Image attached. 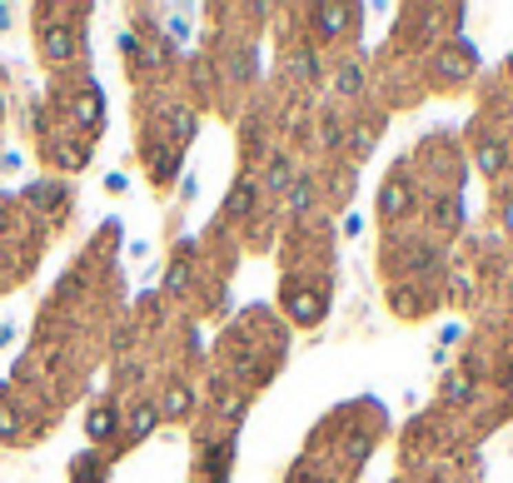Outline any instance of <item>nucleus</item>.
I'll use <instances>...</instances> for the list:
<instances>
[{
    "label": "nucleus",
    "mask_w": 513,
    "mask_h": 483,
    "mask_svg": "<svg viewBox=\"0 0 513 483\" xmlns=\"http://www.w3.org/2000/svg\"><path fill=\"white\" fill-rule=\"evenodd\" d=\"M189 409V398H185V389H175V394H169V414H185Z\"/></svg>",
    "instance_id": "obj_3"
},
{
    "label": "nucleus",
    "mask_w": 513,
    "mask_h": 483,
    "mask_svg": "<svg viewBox=\"0 0 513 483\" xmlns=\"http://www.w3.org/2000/svg\"><path fill=\"white\" fill-rule=\"evenodd\" d=\"M90 433H95V438H110V433H115V409H95V414H90Z\"/></svg>",
    "instance_id": "obj_1"
},
{
    "label": "nucleus",
    "mask_w": 513,
    "mask_h": 483,
    "mask_svg": "<svg viewBox=\"0 0 513 483\" xmlns=\"http://www.w3.org/2000/svg\"><path fill=\"white\" fill-rule=\"evenodd\" d=\"M155 418H160V414L149 409V404H145V409H135V424H130V433H135V438H140V433H149V429H155Z\"/></svg>",
    "instance_id": "obj_2"
},
{
    "label": "nucleus",
    "mask_w": 513,
    "mask_h": 483,
    "mask_svg": "<svg viewBox=\"0 0 513 483\" xmlns=\"http://www.w3.org/2000/svg\"><path fill=\"white\" fill-rule=\"evenodd\" d=\"M503 219H508V229H513V204H503Z\"/></svg>",
    "instance_id": "obj_4"
}]
</instances>
